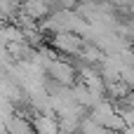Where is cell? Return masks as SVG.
Returning a JSON list of instances; mask_svg holds the SVG:
<instances>
[{
  "label": "cell",
  "mask_w": 134,
  "mask_h": 134,
  "mask_svg": "<svg viewBox=\"0 0 134 134\" xmlns=\"http://www.w3.org/2000/svg\"><path fill=\"white\" fill-rule=\"evenodd\" d=\"M127 104H130V106H132V108H134V92H132V94H130V97H127Z\"/></svg>",
  "instance_id": "8992f818"
},
{
  "label": "cell",
  "mask_w": 134,
  "mask_h": 134,
  "mask_svg": "<svg viewBox=\"0 0 134 134\" xmlns=\"http://www.w3.org/2000/svg\"><path fill=\"white\" fill-rule=\"evenodd\" d=\"M52 2L49 0H24L21 2V14L31 16L33 21H42L52 14Z\"/></svg>",
  "instance_id": "3957f363"
},
{
  "label": "cell",
  "mask_w": 134,
  "mask_h": 134,
  "mask_svg": "<svg viewBox=\"0 0 134 134\" xmlns=\"http://www.w3.org/2000/svg\"><path fill=\"white\" fill-rule=\"evenodd\" d=\"M5 132H9V134H38L35 127H33V120L24 118L21 113H16L9 122H5Z\"/></svg>",
  "instance_id": "5b68a950"
},
{
  "label": "cell",
  "mask_w": 134,
  "mask_h": 134,
  "mask_svg": "<svg viewBox=\"0 0 134 134\" xmlns=\"http://www.w3.org/2000/svg\"><path fill=\"white\" fill-rule=\"evenodd\" d=\"M82 45H85V38L73 31H61V33H54V38H52V47L66 57H78Z\"/></svg>",
  "instance_id": "6da1fadb"
},
{
  "label": "cell",
  "mask_w": 134,
  "mask_h": 134,
  "mask_svg": "<svg viewBox=\"0 0 134 134\" xmlns=\"http://www.w3.org/2000/svg\"><path fill=\"white\" fill-rule=\"evenodd\" d=\"M47 75L49 80H54L57 85H75V78H78V68L71 66L66 59H52L49 61V68H47Z\"/></svg>",
  "instance_id": "7a4b0ae2"
},
{
  "label": "cell",
  "mask_w": 134,
  "mask_h": 134,
  "mask_svg": "<svg viewBox=\"0 0 134 134\" xmlns=\"http://www.w3.org/2000/svg\"><path fill=\"white\" fill-rule=\"evenodd\" d=\"M33 127H35L38 134H61L59 115H49V113H35L33 115Z\"/></svg>",
  "instance_id": "277c9868"
}]
</instances>
